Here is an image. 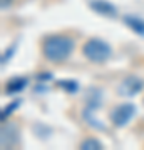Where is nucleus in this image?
Here are the masks:
<instances>
[{
	"label": "nucleus",
	"instance_id": "1",
	"mask_svg": "<svg viewBox=\"0 0 144 150\" xmlns=\"http://www.w3.org/2000/svg\"><path fill=\"white\" fill-rule=\"evenodd\" d=\"M74 45V38L69 35H50L42 43V54L49 62L62 64L70 57Z\"/></svg>",
	"mask_w": 144,
	"mask_h": 150
},
{
	"label": "nucleus",
	"instance_id": "2",
	"mask_svg": "<svg viewBox=\"0 0 144 150\" xmlns=\"http://www.w3.org/2000/svg\"><path fill=\"white\" fill-rule=\"evenodd\" d=\"M82 54L85 59L94 62V64H104L111 59L112 48L102 38H89L82 47Z\"/></svg>",
	"mask_w": 144,
	"mask_h": 150
},
{
	"label": "nucleus",
	"instance_id": "3",
	"mask_svg": "<svg viewBox=\"0 0 144 150\" xmlns=\"http://www.w3.org/2000/svg\"><path fill=\"white\" fill-rule=\"evenodd\" d=\"M134 113H136V107H134L133 103H121L117 107L114 108L111 112V122L116 125V127H126L129 122H131V118L134 117Z\"/></svg>",
	"mask_w": 144,
	"mask_h": 150
},
{
	"label": "nucleus",
	"instance_id": "4",
	"mask_svg": "<svg viewBox=\"0 0 144 150\" xmlns=\"http://www.w3.org/2000/svg\"><path fill=\"white\" fill-rule=\"evenodd\" d=\"M143 88H144L143 80H141L139 77H136V75H129V77H126V79L121 82V85H119V95L134 97V95H138Z\"/></svg>",
	"mask_w": 144,
	"mask_h": 150
},
{
	"label": "nucleus",
	"instance_id": "5",
	"mask_svg": "<svg viewBox=\"0 0 144 150\" xmlns=\"http://www.w3.org/2000/svg\"><path fill=\"white\" fill-rule=\"evenodd\" d=\"M19 142V129L15 123L7 122L2 125V137H0V145L2 149H12Z\"/></svg>",
	"mask_w": 144,
	"mask_h": 150
},
{
	"label": "nucleus",
	"instance_id": "6",
	"mask_svg": "<svg viewBox=\"0 0 144 150\" xmlns=\"http://www.w3.org/2000/svg\"><path fill=\"white\" fill-rule=\"evenodd\" d=\"M89 7L96 13L104 15V17H116V13H117V8L112 5L111 2H107V0H91Z\"/></svg>",
	"mask_w": 144,
	"mask_h": 150
},
{
	"label": "nucleus",
	"instance_id": "7",
	"mask_svg": "<svg viewBox=\"0 0 144 150\" xmlns=\"http://www.w3.org/2000/svg\"><path fill=\"white\" fill-rule=\"evenodd\" d=\"M25 87H27V79H24V77H15V79H12V80L7 82L5 92L10 93V95H17V93H20Z\"/></svg>",
	"mask_w": 144,
	"mask_h": 150
},
{
	"label": "nucleus",
	"instance_id": "8",
	"mask_svg": "<svg viewBox=\"0 0 144 150\" xmlns=\"http://www.w3.org/2000/svg\"><path fill=\"white\" fill-rule=\"evenodd\" d=\"M124 22H126V25H129L136 33L144 35V22L141 20V18H138V17H126Z\"/></svg>",
	"mask_w": 144,
	"mask_h": 150
},
{
	"label": "nucleus",
	"instance_id": "9",
	"mask_svg": "<svg viewBox=\"0 0 144 150\" xmlns=\"http://www.w3.org/2000/svg\"><path fill=\"white\" fill-rule=\"evenodd\" d=\"M80 149L82 150H101L104 149V145H102L101 140H97V139H85L82 144H80Z\"/></svg>",
	"mask_w": 144,
	"mask_h": 150
},
{
	"label": "nucleus",
	"instance_id": "10",
	"mask_svg": "<svg viewBox=\"0 0 144 150\" xmlns=\"http://www.w3.org/2000/svg\"><path fill=\"white\" fill-rule=\"evenodd\" d=\"M19 105H20V100H14V102L9 103L7 107H4V110H2V115H0V117H2V122H5V118L9 117V115H10V113L15 110V107H19Z\"/></svg>",
	"mask_w": 144,
	"mask_h": 150
},
{
	"label": "nucleus",
	"instance_id": "11",
	"mask_svg": "<svg viewBox=\"0 0 144 150\" xmlns=\"http://www.w3.org/2000/svg\"><path fill=\"white\" fill-rule=\"evenodd\" d=\"M59 87H62V88H65V90H69V92L77 90V83L74 80H62V82H59Z\"/></svg>",
	"mask_w": 144,
	"mask_h": 150
}]
</instances>
